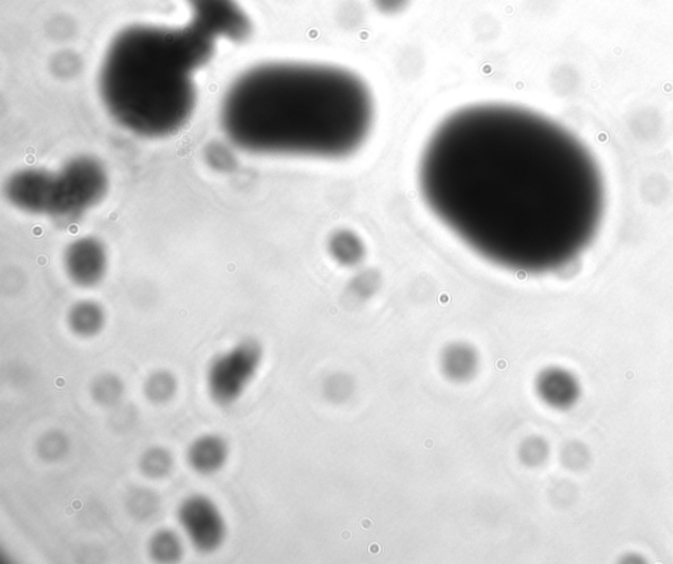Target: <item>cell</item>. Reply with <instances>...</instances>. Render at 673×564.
<instances>
[{"mask_svg":"<svg viewBox=\"0 0 673 564\" xmlns=\"http://www.w3.org/2000/svg\"><path fill=\"white\" fill-rule=\"evenodd\" d=\"M547 452V445L541 438H530L521 449V457L528 465L537 466L545 460Z\"/></svg>","mask_w":673,"mask_h":564,"instance_id":"obj_19","label":"cell"},{"mask_svg":"<svg viewBox=\"0 0 673 564\" xmlns=\"http://www.w3.org/2000/svg\"><path fill=\"white\" fill-rule=\"evenodd\" d=\"M105 323V314L95 302L77 303L68 312V323L71 331L80 337H94L102 331Z\"/></svg>","mask_w":673,"mask_h":564,"instance_id":"obj_10","label":"cell"},{"mask_svg":"<svg viewBox=\"0 0 673 564\" xmlns=\"http://www.w3.org/2000/svg\"><path fill=\"white\" fill-rule=\"evenodd\" d=\"M374 96L341 66L270 62L232 83L222 127L241 150L338 159L359 150L374 127Z\"/></svg>","mask_w":673,"mask_h":564,"instance_id":"obj_2","label":"cell"},{"mask_svg":"<svg viewBox=\"0 0 673 564\" xmlns=\"http://www.w3.org/2000/svg\"><path fill=\"white\" fill-rule=\"evenodd\" d=\"M185 546L182 537L170 529H160L149 541V552L159 563H176L182 559Z\"/></svg>","mask_w":673,"mask_h":564,"instance_id":"obj_12","label":"cell"},{"mask_svg":"<svg viewBox=\"0 0 673 564\" xmlns=\"http://www.w3.org/2000/svg\"><path fill=\"white\" fill-rule=\"evenodd\" d=\"M333 248H343V250L333 251L336 259L343 263L357 262L362 253L357 240L353 239V236L346 237L345 234H341L334 240Z\"/></svg>","mask_w":673,"mask_h":564,"instance_id":"obj_18","label":"cell"},{"mask_svg":"<svg viewBox=\"0 0 673 564\" xmlns=\"http://www.w3.org/2000/svg\"><path fill=\"white\" fill-rule=\"evenodd\" d=\"M108 191L105 166L93 157H76L57 170L16 171L8 196L17 210L59 222H74L102 203Z\"/></svg>","mask_w":673,"mask_h":564,"instance_id":"obj_4","label":"cell"},{"mask_svg":"<svg viewBox=\"0 0 673 564\" xmlns=\"http://www.w3.org/2000/svg\"><path fill=\"white\" fill-rule=\"evenodd\" d=\"M418 187L429 210L481 259L543 274L594 241L605 208L600 168L575 134L521 105L480 103L426 141Z\"/></svg>","mask_w":673,"mask_h":564,"instance_id":"obj_1","label":"cell"},{"mask_svg":"<svg viewBox=\"0 0 673 564\" xmlns=\"http://www.w3.org/2000/svg\"><path fill=\"white\" fill-rule=\"evenodd\" d=\"M537 391L543 402L555 408H567L577 402L578 385L569 372L550 368L538 378Z\"/></svg>","mask_w":673,"mask_h":564,"instance_id":"obj_9","label":"cell"},{"mask_svg":"<svg viewBox=\"0 0 673 564\" xmlns=\"http://www.w3.org/2000/svg\"><path fill=\"white\" fill-rule=\"evenodd\" d=\"M66 274L74 285L94 287L102 282L108 268L105 246L95 237H82L68 246L64 256Z\"/></svg>","mask_w":673,"mask_h":564,"instance_id":"obj_7","label":"cell"},{"mask_svg":"<svg viewBox=\"0 0 673 564\" xmlns=\"http://www.w3.org/2000/svg\"><path fill=\"white\" fill-rule=\"evenodd\" d=\"M442 368L450 379H469L477 368V353L466 345L450 346L443 354Z\"/></svg>","mask_w":673,"mask_h":564,"instance_id":"obj_11","label":"cell"},{"mask_svg":"<svg viewBox=\"0 0 673 564\" xmlns=\"http://www.w3.org/2000/svg\"><path fill=\"white\" fill-rule=\"evenodd\" d=\"M182 27L132 25L114 36L99 71L105 110L125 131L144 139L174 136L197 102L195 74L214 56L216 40H241L249 20L234 0H188Z\"/></svg>","mask_w":673,"mask_h":564,"instance_id":"obj_3","label":"cell"},{"mask_svg":"<svg viewBox=\"0 0 673 564\" xmlns=\"http://www.w3.org/2000/svg\"><path fill=\"white\" fill-rule=\"evenodd\" d=\"M177 521L197 551L211 554L224 545L228 526L219 506L205 495H193L180 503Z\"/></svg>","mask_w":673,"mask_h":564,"instance_id":"obj_6","label":"cell"},{"mask_svg":"<svg viewBox=\"0 0 673 564\" xmlns=\"http://www.w3.org/2000/svg\"><path fill=\"white\" fill-rule=\"evenodd\" d=\"M177 383L176 377L168 371H157L145 382V395L151 403L170 402L176 395Z\"/></svg>","mask_w":673,"mask_h":564,"instance_id":"obj_13","label":"cell"},{"mask_svg":"<svg viewBox=\"0 0 673 564\" xmlns=\"http://www.w3.org/2000/svg\"><path fill=\"white\" fill-rule=\"evenodd\" d=\"M408 2L409 0H374V5L383 14H397L406 7Z\"/></svg>","mask_w":673,"mask_h":564,"instance_id":"obj_20","label":"cell"},{"mask_svg":"<svg viewBox=\"0 0 673 564\" xmlns=\"http://www.w3.org/2000/svg\"><path fill=\"white\" fill-rule=\"evenodd\" d=\"M94 399L103 405H114L122 399L124 386L114 375H103L93 383Z\"/></svg>","mask_w":673,"mask_h":564,"instance_id":"obj_15","label":"cell"},{"mask_svg":"<svg viewBox=\"0 0 673 564\" xmlns=\"http://www.w3.org/2000/svg\"><path fill=\"white\" fill-rule=\"evenodd\" d=\"M174 460L170 451L162 448H151L144 452L140 460V468L146 477L151 479H160L168 477L173 468Z\"/></svg>","mask_w":673,"mask_h":564,"instance_id":"obj_14","label":"cell"},{"mask_svg":"<svg viewBox=\"0 0 673 564\" xmlns=\"http://www.w3.org/2000/svg\"><path fill=\"white\" fill-rule=\"evenodd\" d=\"M129 506L133 509L137 517L149 518L157 511L159 504H157L156 495H151L149 491L137 489L136 494L132 496Z\"/></svg>","mask_w":673,"mask_h":564,"instance_id":"obj_17","label":"cell"},{"mask_svg":"<svg viewBox=\"0 0 673 564\" xmlns=\"http://www.w3.org/2000/svg\"><path fill=\"white\" fill-rule=\"evenodd\" d=\"M39 446L42 457L54 460L65 454L66 449H68V441H66L64 434L51 432L42 438Z\"/></svg>","mask_w":673,"mask_h":564,"instance_id":"obj_16","label":"cell"},{"mask_svg":"<svg viewBox=\"0 0 673 564\" xmlns=\"http://www.w3.org/2000/svg\"><path fill=\"white\" fill-rule=\"evenodd\" d=\"M263 353L253 340L241 341L233 348L217 355L207 371L209 396L222 406L233 405L256 379Z\"/></svg>","mask_w":673,"mask_h":564,"instance_id":"obj_5","label":"cell"},{"mask_svg":"<svg viewBox=\"0 0 673 564\" xmlns=\"http://www.w3.org/2000/svg\"><path fill=\"white\" fill-rule=\"evenodd\" d=\"M229 445L219 434H205L191 443L187 451V462L200 475L217 474L229 459Z\"/></svg>","mask_w":673,"mask_h":564,"instance_id":"obj_8","label":"cell"}]
</instances>
